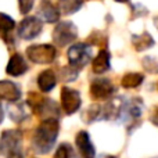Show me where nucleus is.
Segmentation results:
<instances>
[{
  "mask_svg": "<svg viewBox=\"0 0 158 158\" xmlns=\"http://www.w3.org/2000/svg\"><path fill=\"white\" fill-rule=\"evenodd\" d=\"M58 132H60V123L57 118H49L42 121L32 136V148L35 150V153H50L58 137Z\"/></svg>",
  "mask_w": 158,
  "mask_h": 158,
  "instance_id": "obj_1",
  "label": "nucleus"
},
{
  "mask_svg": "<svg viewBox=\"0 0 158 158\" xmlns=\"http://www.w3.org/2000/svg\"><path fill=\"white\" fill-rule=\"evenodd\" d=\"M0 154L4 158H22V133L18 129H7L0 136Z\"/></svg>",
  "mask_w": 158,
  "mask_h": 158,
  "instance_id": "obj_2",
  "label": "nucleus"
},
{
  "mask_svg": "<svg viewBox=\"0 0 158 158\" xmlns=\"http://www.w3.org/2000/svg\"><path fill=\"white\" fill-rule=\"evenodd\" d=\"M27 104L31 107L33 114L43 118V119H49V118H57L58 119V117H60V108L57 104L50 98L42 97L39 93L31 92L28 94Z\"/></svg>",
  "mask_w": 158,
  "mask_h": 158,
  "instance_id": "obj_3",
  "label": "nucleus"
},
{
  "mask_svg": "<svg viewBox=\"0 0 158 158\" xmlns=\"http://www.w3.org/2000/svg\"><path fill=\"white\" fill-rule=\"evenodd\" d=\"M27 57L35 64H52L57 57V50L52 44H32L27 47Z\"/></svg>",
  "mask_w": 158,
  "mask_h": 158,
  "instance_id": "obj_4",
  "label": "nucleus"
},
{
  "mask_svg": "<svg viewBox=\"0 0 158 158\" xmlns=\"http://www.w3.org/2000/svg\"><path fill=\"white\" fill-rule=\"evenodd\" d=\"M78 38V29L71 21H64L56 25L53 31V42L56 46L64 47Z\"/></svg>",
  "mask_w": 158,
  "mask_h": 158,
  "instance_id": "obj_5",
  "label": "nucleus"
},
{
  "mask_svg": "<svg viewBox=\"0 0 158 158\" xmlns=\"http://www.w3.org/2000/svg\"><path fill=\"white\" fill-rule=\"evenodd\" d=\"M68 63L71 67L77 69H81L90 61L92 57V49L86 43H75L67 52Z\"/></svg>",
  "mask_w": 158,
  "mask_h": 158,
  "instance_id": "obj_6",
  "label": "nucleus"
},
{
  "mask_svg": "<svg viewBox=\"0 0 158 158\" xmlns=\"http://www.w3.org/2000/svg\"><path fill=\"white\" fill-rule=\"evenodd\" d=\"M115 93V86L107 78H97L90 83V97L93 100H108Z\"/></svg>",
  "mask_w": 158,
  "mask_h": 158,
  "instance_id": "obj_7",
  "label": "nucleus"
},
{
  "mask_svg": "<svg viewBox=\"0 0 158 158\" xmlns=\"http://www.w3.org/2000/svg\"><path fill=\"white\" fill-rule=\"evenodd\" d=\"M43 29V22L38 17H25L18 27V36L24 40H32L38 38Z\"/></svg>",
  "mask_w": 158,
  "mask_h": 158,
  "instance_id": "obj_8",
  "label": "nucleus"
},
{
  "mask_svg": "<svg viewBox=\"0 0 158 158\" xmlns=\"http://www.w3.org/2000/svg\"><path fill=\"white\" fill-rule=\"evenodd\" d=\"M82 98L81 93L75 89L64 86L61 89V107L67 115H72L81 108Z\"/></svg>",
  "mask_w": 158,
  "mask_h": 158,
  "instance_id": "obj_9",
  "label": "nucleus"
},
{
  "mask_svg": "<svg viewBox=\"0 0 158 158\" xmlns=\"http://www.w3.org/2000/svg\"><path fill=\"white\" fill-rule=\"evenodd\" d=\"M75 144L82 158H96V148L86 131H79L75 136Z\"/></svg>",
  "mask_w": 158,
  "mask_h": 158,
  "instance_id": "obj_10",
  "label": "nucleus"
},
{
  "mask_svg": "<svg viewBox=\"0 0 158 158\" xmlns=\"http://www.w3.org/2000/svg\"><path fill=\"white\" fill-rule=\"evenodd\" d=\"M0 98L8 103H17L21 98V89L11 81H0Z\"/></svg>",
  "mask_w": 158,
  "mask_h": 158,
  "instance_id": "obj_11",
  "label": "nucleus"
},
{
  "mask_svg": "<svg viewBox=\"0 0 158 158\" xmlns=\"http://www.w3.org/2000/svg\"><path fill=\"white\" fill-rule=\"evenodd\" d=\"M28 71V64L25 61V58L22 57L21 54L15 53L10 57L7 63V67H6V72H7L10 77H21L25 72Z\"/></svg>",
  "mask_w": 158,
  "mask_h": 158,
  "instance_id": "obj_12",
  "label": "nucleus"
},
{
  "mask_svg": "<svg viewBox=\"0 0 158 158\" xmlns=\"http://www.w3.org/2000/svg\"><path fill=\"white\" fill-rule=\"evenodd\" d=\"M60 10L50 0H42L39 6V15L46 22H57L60 19Z\"/></svg>",
  "mask_w": 158,
  "mask_h": 158,
  "instance_id": "obj_13",
  "label": "nucleus"
},
{
  "mask_svg": "<svg viewBox=\"0 0 158 158\" xmlns=\"http://www.w3.org/2000/svg\"><path fill=\"white\" fill-rule=\"evenodd\" d=\"M110 68H111V56H110L108 50L103 49L98 52V54L93 60L92 69L94 74H104V72L110 71Z\"/></svg>",
  "mask_w": 158,
  "mask_h": 158,
  "instance_id": "obj_14",
  "label": "nucleus"
},
{
  "mask_svg": "<svg viewBox=\"0 0 158 158\" xmlns=\"http://www.w3.org/2000/svg\"><path fill=\"white\" fill-rule=\"evenodd\" d=\"M57 85V75L53 69H44L38 77V86L43 93H47L54 89Z\"/></svg>",
  "mask_w": 158,
  "mask_h": 158,
  "instance_id": "obj_15",
  "label": "nucleus"
},
{
  "mask_svg": "<svg viewBox=\"0 0 158 158\" xmlns=\"http://www.w3.org/2000/svg\"><path fill=\"white\" fill-rule=\"evenodd\" d=\"M154 43H156V40L148 32H143L140 35L132 36V44H133L135 50H137V52H144V50L153 47Z\"/></svg>",
  "mask_w": 158,
  "mask_h": 158,
  "instance_id": "obj_16",
  "label": "nucleus"
},
{
  "mask_svg": "<svg viewBox=\"0 0 158 158\" xmlns=\"http://www.w3.org/2000/svg\"><path fill=\"white\" fill-rule=\"evenodd\" d=\"M15 28V21L11 18L10 15L4 13H0V36L3 38V40L7 42V43H13L10 33L13 32V29Z\"/></svg>",
  "mask_w": 158,
  "mask_h": 158,
  "instance_id": "obj_17",
  "label": "nucleus"
},
{
  "mask_svg": "<svg viewBox=\"0 0 158 158\" xmlns=\"http://www.w3.org/2000/svg\"><path fill=\"white\" fill-rule=\"evenodd\" d=\"M144 81V75L140 72H128L121 79V85L123 89H136Z\"/></svg>",
  "mask_w": 158,
  "mask_h": 158,
  "instance_id": "obj_18",
  "label": "nucleus"
},
{
  "mask_svg": "<svg viewBox=\"0 0 158 158\" xmlns=\"http://www.w3.org/2000/svg\"><path fill=\"white\" fill-rule=\"evenodd\" d=\"M82 6H83V0H58V10L67 15L79 11Z\"/></svg>",
  "mask_w": 158,
  "mask_h": 158,
  "instance_id": "obj_19",
  "label": "nucleus"
},
{
  "mask_svg": "<svg viewBox=\"0 0 158 158\" xmlns=\"http://www.w3.org/2000/svg\"><path fill=\"white\" fill-rule=\"evenodd\" d=\"M8 110H10V117L11 119L14 121V122H19V121H22L24 118H27V112H25V106L24 104H14V106L8 107Z\"/></svg>",
  "mask_w": 158,
  "mask_h": 158,
  "instance_id": "obj_20",
  "label": "nucleus"
},
{
  "mask_svg": "<svg viewBox=\"0 0 158 158\" xmlns=\"http://www.w3.org/2000/svg\"><path fill=\"white\" fill-rule=\"evenodd\" d=\"M143 67L150 74H158V58L154 56H147L143 58Z\"/></svg>",
  "mask_w": 158,
  "mask_h": 158,
  "instance_id": "obj_21",
  "label": "nucleus"
},
{
  "mask_svg": "<svg viewBox=\"0 0 158 158\" xmlns=\"http://www.w3.org/2000/svg\"><path fill=\"white\" fill-rule=\"evenodd\" d=\"M77 77H78V71H77V68H74V67L68 65V67H64V68H61V78H63L64 82L75 81Z\"/></svg>",
  "mask_w": 158,
  "mask_h": 158,
  "instance_id": "obj_22",
  "label": "nucleus"
},
{
  "mask_svg": "<svg viewBox=\"0 0 158 158\" xmlns=\"http://www.w3.org/2000/svg\"><path fill=\"white\" fill-rule=\"evenodd\" d=\"M72 157V148L69 147V144H61L60 147L56 150L54 158H71Z\"/></svg>",
  "mask_w": 158,
  "mask_h": 158,
  "instance_id": "obj_23",
  "label": "nucleus"
},
{
  "mask_svg": "<svg viewBox=\"0 0 158 158\" xmlns=\"http://www.w3.org/2000/svg\"><path fill=\"white\" fill-rule=\"evenodd\" d=\"M35 0H18V8L22 14H28L33 7Z\"/></svg>",
  "mask_w": 158,
  "mask_h": 158,
  "instance_id": "obj_24",
  "label": "nucleus"
},
{
  "mask_svg": "<svg viewBox=\"0 0 158 158\" xmlns=\"http://www.w3.org/2000/svg\"><path fill=\"white\" fill-rule=\"evenodd\" d=\"M150 121L156 126H158V107H156V108L153 110V112H151V115H150Z\"/></svg>",
  "mask_w": 158,
  "mask_h": 158,
  "instance_id": "obj_25",
  "label": "nucleus"
},
{
  "mask_svg": "<svg viewBox=\"0 0 158 158\" xmlns=\"http://www.w3.org/2000/svg\"><path fill=\"white\" fill-rule=\"evenodd\" d=\"M3 119H4V111H3V107L0 104V123L3 122Z\"/></svg>",
  "mask_w": 158,
  "mask_h": 158,
  "instance_id": "obj_26",
  "label": "nucleus"
},
{
  "mask_svg": "<svg viewBox=\"0 0 158 158\" xmlns=\"http://www.w3.org/2000/svg\"><path fill=\"white\" fill-rule=\"evenodd\" d=\"M115 2H118V3H126V2H129V0H115Z\"/></svg>",
  "mask_w": 158,
  "mask_h": 158,
  "instance_id": "obj_27",
  "label": "nucleus"
}]
</instances>
